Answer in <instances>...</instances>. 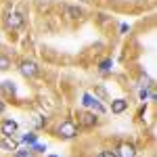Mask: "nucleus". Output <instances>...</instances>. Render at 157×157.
Here are the masks:
<instances>
[{
    "label": "nucleus",
    "mask_w": 157,
    "mask_h": 157,
    "mask_svg": "<svg viewBox=\"0 0 157 157\" xmlns=\"http://www.w3.org/2000/svg\"><path fill=\"white\" fill-rule=\"evenodd\" d=\"M80 134V126H75L71 120H65L59 124V128H57V136L63 138V140H71Z\"/></svg>",
    "instance_id": "1"
},
{
    "label": "nucleus",
    "mask_w": 157,
    "mask_h": 157,
    "mask_svg": "<svg viewBox=\"0 0 157 157\" xmlns=\"http://www.w3.org/2000/svg\"><path fill=\"white\" fill-rule=\"evenodd\" d=\"M82 105H84V107H92L98 115H103V113H105V107H103V105L98 103V98L92 97L90 92H84V94H82Z\"/></svg>",
    "instance_id": "2"
},
{
    "label": "nucleus",
    "mask_w": 157,
    "mask_h": 157,
    "mask_svg": "<svg viewBox=\"0 0 157 157\" xmlns=\"http://www.w3.org/2000/svg\"><path fill=\"white\" fill-rule=\"evenodd\" d=\"M19 71L23 73L25 78H36L38 73H40V67H38V63H34V61H23L21 63V67H19Z\"/></svg>",
    "instance_id": "3"
},
{
    "label": "nucleus",
    "mask_w": 157,
    "mask_h": 157,
    "mask_svg": "<svg viewBox=\"0 0 157 157\" xmlns=\"http://www.w3.org/2000/svg\"><path fill=\"white\" fill-rule=\"evenodd\" d=\"M17 130H19V124L15 120H2V124H0V134L2 136H15Z\"/></svg>",
    "instance_id": "4"
},
{
    "label": "nucleus",
    "mask_w": 157,
    "mask_h": 157,
    "mask_svg": "<svg viewBox=\"0 0 157 157\" xmlns=\"http://www.w3.org/2000/svg\"><path fill=\"white\" fill-rule=\"evenodd\" d=\"M115 155L117 157H136V147L132 143H121L117 147V151H115Z\"/></svg>",
    "instance_id": "5"
},
{
    "label": "nucleus",
    "mask_w": 157,
    "mask_h": 157,
    "mask_svg": "<svg viewBox=\"0 0 157 157\" xmlns=\"http://www.w3.org/2000/svg\"><path fill=\"white\" fill-rule=\"evenodd\" d=\"M6 27H9V29H19V27H23V17H21L19 13H9V15H6Z\"/></svg>",
    "instance_id": "6"
},
{
    "label": "nucleus",
    "mask_w": 157,
    "mask_h": 157,
    "mask_svg": "<svg viewBox=\"0 0 157 157\" xmlns=\"http://www.w3.org/2000/svg\"><path fill=\"white\" fill-rule=\"evenodd\" d=\"M78 120H80V124H82L84 128H92V126H97L98 117L94 115V113H88V111H82V113L78 115Z\"/></svg>",
    "instance_id": "7"
},
{
    "label": "nucleus",
    "mask_w": 157,
    "mask_h": 157,
    "mask_svg": "<svg viewBox=\"0 0 157 157\" xmlns=\"http://www.w3.org/2000/svg\"><path fill=\"white\" fill-rule=\"evenodd\" d=\"M124 111H128V101H126V98H115V101H111V113L120 115Z\"/></svg>",
    "instance_id": "8"
},
{
    "label": "nucleus",
    "mask_w": 157,
    "mask_h": 157,
    "mask_svg": "<svg viewBox=\"0 0 157 157\" xmlns=\"http://www.w3.org/2000/svg\"><path fill=\"white\" fill-rule=\"evenodd\" d=\"M65 17H67V19H80V17H82V9H78V6H73V4H67V6H65Z\"/></svg>",
    "instance_id": "9"
},
{
    "label": "nucleus",
    "mask_w": 157,
    "mask_h": 157,
    "mask_svg": "<svg viewBox=\"0 0 157 157\" xmlns=\"http://www.w3.org/2000/svg\"><path fill=\"white\" fill-rule=\"evenodd\" d=\"M0 149H4V151H9V149H11V151H17V149H19V143L13 140V136H4V140L0 143Z\"/></svg>",
    "instance_id": "10"
},
{
    "label": "nucleus",
    "mask_w": 157,
    "mask_h": 157,
    "mask_svg": "<svg viewBox=\"0 0 157 157\" xmlns=\"http://www.w3.org/2000/svg\"><path fill=\"white\" fill-rule=\"evenodd\" d=\"M111 69H113V61H111V59L101 61V65H98V71L103 73V75H107V73H111Z\"/></svg>",
    "instance_id": "11"
},
{
    "label": "nucleus",
    "mask_w": 157,
    "mask_h": 157,
    "mask_svg": "<svg viewBox=\"0 0 157 157\" xmlns=\"http://www.w3.org/2000/svg\"><path fill=\"white\" fill-rule=\"evenodd\" d=\"M38 140V134H34V132H27V134H21V143H25L27 147H32L34 143Z\"/></svg>",
    "instance_id": "12"
},
{
    "label": "nucleus",
    "mask_w": 157,
    "mask_h": 157,
    "mask_svg": "<svg viewBox=\"0 0 157 157\" xmlns=\"http://www.w3.org/2000/svg\"><path fill=\"white\" fill-rule=\"evenodd\" d=\"M15 157H36V153L32 151V147H25V149H17Z\"/></svg>",
    "instance_id": "13"
},
{
    "label": "nucleus",
    "mask_w": 157,
    "mask_h": 157,
    "mask_svg": "<svg viewBox=\"0 0 157 157\" xmlns=\"http://www.w3.org/2000/svg\"><path fill=\"white\" fill-rule=\"evenodd\" d=\"M6 69H11V59L6 55H0V71H6Z\"/></svg>",
    "instance_id": "14"
},
{
    "label": "nucleus",
    "mask_w": 157,
    "mask_h": 157,
    "mask_svg": "<svg viewBox=\"0 0 157 157\" xmlns=\"http://www.w3.org/2000/svg\"><path fill=\"white\" fill-rule=\"evenodd\" d=\"M2 88H4L9 94H15V92H17V86L13 84V82H2Z\"/></svg>",
    "instance_id": "15"
},
{
    "label": "nucleus",
    "mask_w": 157,
    "mask_h": 157,
    "mask_svg": "<svg viewBox=\"0 0 157 157\" xmlns=\"http://www.w3.org/2000/svg\"><path fill=\"white\" fill-rule=\"evenodd\" d=\"M32 151H34V153H44V151H46V145H42V143H34V145H32Z\"/></svg>",
    "instance_id": "16"
},
{
    "label": "nucleus",
    "mask_w": 157,
    "mask_h": 157,
    "mask_svg": "<svg viewBox=\"0 0 157 157\" xmlns=\"http://www.w3.org/2000/svg\"><path fill=\"white\" fill-rule=\"evenodd\" d=\"M138 97H140V101H147V98L151 97V90L143 86V88H140V92H138Z\"/></svg>",
    "instance_id": "17"
},
{
    "label": "nucleus",
    "mask_w": 157,
    "mask_h": 157,
    "mask_svg": "<svg viewBox=\"0 0 157 157\" xmlns=\"http://www.w3.org/2000/svg\"><path fill=\"white\" fill-rule=\"evenodd\" d=\"M97 157H117V155H115L113 151H101V153H98Z\"/></svg>",
    "instance_id": "18"
},
{
    "label": "nucleus",
    "mask_w": 157,
    "mask_h": 157,
    "mask_svg": "<svg viewBox=\"0 0 157 157\" xmlns=\"http://www.w3.org/2000/svg\"><path fill=\"white\" fill-rule=\"evenodd\" d=\"M120 32H121V34L130 32V25H128V23H121V25H120Z\"/></svg>",
    "instance_id": "19"
},
{
    "label": "nucleus",
    "mask_w": 157,
    "mask_h": 157,
    "mask_svg": "<svg viewBox=\"0 0 157 157\" xmlns=\"http://www.w3.org/2000/svg\"><path fill=\"white\" fill-rule=\"evenodd\" d=\"M4 109H6V105H4V101L0 98V113H4Z\"/></svg>",
    "instance_id": "20"
},
{
    "label": "nucleus",
    "mask_w": 157,
    "mask_h": 157,
    "mask_svg": "<svg viewBox=\"0 0 157 157\" xmlns=\"http://www.w3.org/2000/svg\"><path fill=\"white\" fill-rule=\"evenodd\" d=\"M46 157H59V155H46Z\"/></svg>",
    "instance_id": "21"
},
{
    "label": "nucleus",
    "mask_w": 157,
    "mask_h": 157,
    "mask_svg": "<svg viewBox=\"0 0 157 157\" xmlns=\"http://www.w3.org/2000/svg\"><path fill=\"white\" fill-rule=\"evenodd\" d=\"M82 2H88V0H82Z\"/></svg>",
    "instance_id": "22"
}]
</instances>
